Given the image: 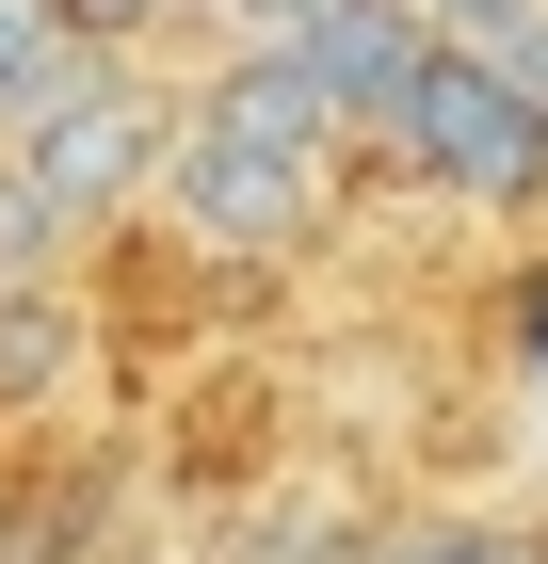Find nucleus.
I'll return each instance as SVG.
<instances>
[{"label": "nucleus", "instance_id": "1", "mask_svg": "<svg viewBox=\"0 0 548 564\" xmlns=\"http://www.w3.org/2000/svg\"><path fill=\"white\" fill-rule=\"evenodd\" d=\"M0 113H17V177H33L65 226L129 210V194L162 177V130H178L162 97L129 82V48H49V65L0 97Z\"/></svg>", "mask_w": 548, "mask_h": 564}, {"label": "nucleus", "instance_id": "2", "mask_svg": "<svg viewBox=\"0 0 548 564\" xmlns=\"http://www.w3.org/2000/svg\"><path fill=\"white\" fill-rule=\"evenodd\" d=\"M372 145H387L404 177H436L452 210H533V194H548V113L516 97L501 48H452V33L420 48V82L387 97Z\"/></svg>", "mask_w": 548, "mask_h": 564}, {"label": "nucleus", "instance_id": "3", "mask_svg": "<svg viewBox=\"0 0 548 564\" xmlns=\"http://www.w3.org/2000/svg\"><path fill=\"white\" fill-rule=\"evenodd\" d=\"M146 194H162L211 259H291L307 226H323V177H307V162H258V145H226L211 113H178V130H162V177H146Z\"/></svg>", "mask_w": 548, "mask_h": 564}, {"label": "nucleus", "instance_id": "4", "mask_svg": "<svg viewBox=\"0 0 548 564\" xmlns=\"http://www.w3.org/2000/svg\"><path fill=\"white\" fill-rule=\"evenodd\" d=\"M178 113H211L226 145H258V162H307V177H339V145H355V130H339V97L307 82V48H291V33H243L211 82L178 97Z\"/></svg>", "mask_w": 548, "mask_h": 564}, {"label": "nucleus", "instance_id": "5", "mask_svg": "<svg viewBox=\"0 0 548 564\" xmlns=\"http://www.w3.org/2000/svg\"><path fill=\"white\" fill-rule=\"evenodd\" d=\"M291 48H307V82L339 97V130L372 145V130H387V97L420 82V48H436V33H420V0H323Z\"/></svg>", "mask_w": 548, "mask_h": 564}, {"label": "nucleus", "instance_id": "6", "mask_svg": "<svg viewBox=\"0 0 548 564\" xmlns=\"http://www.w3.org/2000/svg\"><path fill=\"white\" fill-rule=\"evenodd\" d=\"M65 371H82V306L49 291V274H0V420L65 403Z\"/></svg>", "mask_w": 548, "mask_h": 564}, {"label": "nucleus", "instance_id": "7", "mask_svg": "<svg viewBox=\"0 0 548 564\" xmlns=\"http://www.w3.org/2000/svg\"><path fill=\"white\" fill-rule=\"evenodd\" d=\"M162 17H178V0H49V33H65V48H146Z\"/></svg>", "mask_w": 548, "mask_h": 564}, {"label": "nucleus", "instance_id": "8", "mask_svg": "<svg viewBox=\"0 0 548 564\" xmlns=\"http://www.w3.org/2000/svg\"><path fill=\"white\" fill-rule=\"evenodd\" d=\"M372 564H533L516 532H404V549H372Z\"/></svg>", "mask_w": 548, "mask_h": 564}, {"label": "nucleus", "instance_id": "9", "mask_svg": "<svg viewBox=\"0 0 548 564\" xmlns=\"http://www.w3.org/2000/svg\"><path fill=\"white\" fill-rule=\"evenodd\" d=\"M49 48H65V33H49V0H0V97H17V82H33V65H49Z\"/></svg>", "mask_w": 548, "mask_h": 564}, {"label": "nucleus", "instance_id": "10", "mask_svg": "<svg viewBox=\"0 0 548 564\" xmlns=\"http://www.w3.org/2000/svg\"><path fill=\"white\" fill-rule=\"evenodd\" d=\"M533 0H420V33H452V48H501Z\"/></svg>", "mask_w": 548, "mask_h": 564}, {"label": "nucleus", "instance_id": "11", "mask_svg": "<svg viewBox=\"0 0 548 564\" xmlns=\"http://www.w3.org/2000/svg\"><path fill=\"white\" fill-rule=\"evenodd\" d=\"M501 65H516V97H533V113H548V0H533V17H516V33H501Z\"/></svg>", "mask_w": 548, "mask_h": 564}, {"label": "nucleus", "instance_id": "12", "mask_svg": "<svg viewBox=\"0 0 548 564\" xmlns=\"http://www.w3.org/2000/svg\"><path fill=\"white\" fill-rule=\"evenodd\" d=\"M226 33H307V17H323V0H211Z\"/></svg>", "mask_w": 548, "mask_h": 564}]
</instances>
